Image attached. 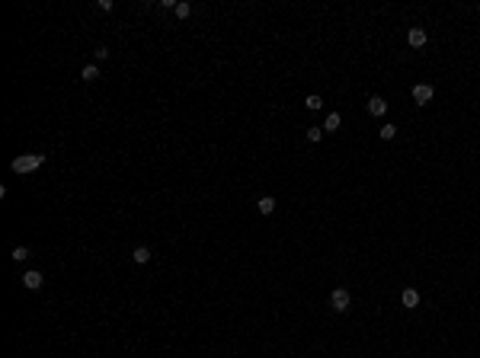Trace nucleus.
Instances as JSON below:
<instances>
[{
  "mask_svg": "<svg viewBox=\"0 0 480 358\" xmlns=\"http://www.w3.org/2000/svg\"><path fill=\"white\" fill-rule=\"evenodd\" d=\"M10 259H13V262H23V259H29V250H26V246H13V253H10Z\"/></svg>",
  "mask_w": 480,
  "mask_h": 358,
  "instance_id": "nucleus-13",
  "label": "nucleus"
},
{
  "mask_svg": "<svg viewBox=\"0 0 480 358\" xmlns=\"http://www.w3.org/2000/svg\"><path fill=\"white\" fill-rule=\"evenodd\" d=\"M320 137H323V128H307V141H314V144H317Z\"/></svg>",
  "mask_w": 480,
  "mask_h": 358,
  "instance_id": "nucleus-16",
  "label": "nucleus"
},
{
  "mask_svg": "<svg viewBox=\"0 0 480 358\" xmlns=\"http://www.w3.org/2000/svg\"><path fill=\"white\" fill-rule=\"evenodd\" d=\"M42 282H45V278H42V272H36V269H29V272L23 275V288H29V291H38Z\"/></svg>",
  "mask_w": 480,
  "mask_h": 358,
  "instance_id": "nucleus-4",
  "label": "nucleus"
},
{
  "mask_svg": "<svg viewBox=\"0 0 480 358\" xmlns=\"http://www.w3.org/2000/svg\"><path fill=\"white\" fill-rule=\"evenodd\" d=\"M349 304H352V297H349V291H346V288H336L333 294H330V307H333L336 313H346V310H349Z\"/></svg>",
  "mask_w": 480,
  "mask_h": 358,
  "instance_id": "nucleus-2",
  "label": "nucleus"
},
{
  "mask_svg": "<svg viewBox=\"0 0 480 358\" xmlns=\"http://www.w3.org/2000/svg\"><path fill=\"white\" fill-rule=\"evenodd\" d=\"M339 125H343V115H339V112H330L327 122H323V128H327V131H336Z\"/></svg>",
  "mask_w": 480,
  "mask_h": 358,
  "instance_id": "nucleus-11",
  "label": "nucleus"
},
{
  "mask_svg": "<svg viewBox=\"0 0 480 358\" xmlns=\"http://www.w3.org/2000/svg\"><path fill=\"white\" fill-rule=\"evenodd\" d=\"M173 13L179 16V19H186V16L192 13V7H189V3H186V0H179V3H176V10H173Z\"/></svg>",
  "mask_w": 480,
  "mask_h": 358,
  "instance_id": "nucleus-15",
  "label": "nucleus"
},
{
  "mask_svg": "<svg viewBox=\"0 0 480 358\" xmlns=\"http://www.w3.org/2000/svg\"><path fill=\"white\" fill-rule=\"evenodd\" d=\"M304 106L311 109V112H317V109H323V96H317V93H311V96L304 99Z\"/></svg>",
  "mask_w": 480,
  "mask_h": 358,
  "instance_id": "nucleus-12",
  "label": "nucleus"
},
{
  "mask_svg": "<svg viewBox=\"0 0 480 358\" xmlns=\"http://www.w3.org/2000/svg\"><path fill=\"white\" fill-rule=\"evenodd\" d=\"M131 259H135L138 266H147V262H151V250H147V246H135V250H131Z\"/></svg>",
  "mask_w": 480,
  "mask_h": 358,
  "instance_id": "nucleus-8",
  "label": "nucleus"
},
{
  "mask_svg": "<svg viewBox=\"0 0 480 358\" xmlns=\"http://www.w3.org/2000/svg\"><path fill=\"white\" fill-rule=\"evenodd\" d=\"M407 42H410L413 48H423V45H426V32H423V29L416 26V29H410V32H407Z\"/></svg>",
  "mask_w": 480,
  "mask_h": 358,
  "instance_id": "nucleus-6",
  "label": "nucleus"
},
{
  "mask_svg": "<svg viewBox=\"0 0 480 358\" xmlns=\"http://www.w3.org/2000/svg\"><path fill=\"white\" fill-rule=\"evenodd\" d=\"M400 301H404V307H419V291L416 288H404V294H400Z\"/></svg>",
  "mask_w": 480,
  "mask_h": 358,
  "instance_id": "nucleus-7",
  "label": "nucleus"
},
{
  "mask_svg": "<svg viewBox=\"0 0 480 358\" xmlns=\"http://www.w3.org/2000/svg\"><path fill=\"white\" fill-rule=\"evenodd\" d=\"M432 96H435L432 84H416V86H413V102H416V106H429Z\"/></svg>",
  "mask_w": 480,
  "mask_h": 358,
  "instance_id": "nucleus-3",
  "label": "nucleus"
},
{
  "mask_svg": "<svg viewBox=\"0 0 480 358\" xmlns=\"http://www.w3.org/2000/svg\"><path fill=\"white\" fill-rule=\"evenodd\" d=\"M93 54H96V61H106V58H109V48H103V45H99Z\"/></svg>",
  "mask_w": 480,
  "mask_h": 358,
  "instance_id": "nucleus-17",
  "label": "nucleus"
},
{
  "mask_svg": "<svg viewBox=\"0 0 480 358\" xmlns=\"http://www.w3.org/2000/svg\"><path fill=\"white\" fill-rule=\"evenodd\" d=\"M368 112H372L374 119H378V115H384V112H388V102H384L381 96H372V99H368Z\"/></svg>",
  "mask_w": 480,
  "mask_h": 358,
  "instance_id": "nucleus-5",
  "label": "nucleus"
},
{
  "mask_svg": "<svg viewBox=\"0 0 480 358\" xmlns=\"http://www.w3.org/2000/svg\"><path fill=\"white\" fill-rule=\"evenodd\" d=\"M256 208H259V214H272V211H275V198H272V195H263V198L256 202Z\"/></svg>",
  "mask_w": 480,
  "mask_h": 358,
  "instance_id": "nucleus-9",
  "label": "nucleus"
},
{
  "mask_svg": "<svg viewBox=\"0 0 480 358\" xmlns=\"http://www.w3.org/2000/svg\"><path fill=\"white\" fill-rule=\"evenodd\" d=\"M80 80H87V84H93V80H99V68H96V64H87V68L80 70Z\"/></svg>",
  "mask_w": 480,
  "mask_h": 358,
  "instance_id": "nucleus-10",
  "label": "nucleus"
},
{
  "mask_svg": "<svg viewBox=\"0 0 480 358\" xmlns=\"http://www.w3.org/2000/svg\"><path fill=\"white\" fill-rule=\"evenodd\" d=\"M45 163V153H19L13 163H10V170L13 173H32V170H38Z\"/></svg>",
  "mask_w": 480,
  "mask_h": 358,
  "instance_id": "nucleus-1",
  "label": "nucleus"
},
{
  "mask_svg": "<svg viewBox=\"0 0 480 358\" xmlns=\"http://www.w3.org/2000/svg\"><path fill=\"white\" fill-rule=\"evenodd\" d=\"M378 135H381V141H391V137H394L397 135V125H381V131H378Z\"/></svg>",
  "mask_w": 480,
  "mask_h": 358,
  "instance_id": "nucleus-14",
  "label": "nucleus"
}]
</instances>
